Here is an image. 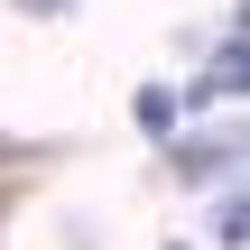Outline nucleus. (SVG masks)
Masks as SVG:
<instances>
[{
	"label": "nucleus",
	"mask_w": 250,
	"mask_h": 250,
	"mask_svg": "<svg viewBox=\"0 0 250 250\" xmlns=\"http://www.w3.org/2000/svg\"><path fill=\"white\" fill-rule=\"evenodd\" d=\"M167 167H176L186 186H195V176H232V167H241V139H232V130H223V139H186Z\"/></svg>",
	"instance_id": "1"
},
{
	"label": "nucleus",
	"mask_w": 250,
	"mask_h": 250,
	"mask_svg": "<svg viewBox=\"0 0 250 250\" xmlns=\"http://www.w3.org/2000/svg\"><path fill=\"white\" fill-rule=\"evenodd\" d=\"M139 130H148V139H167V130H176V93H167V83H148V93H139Z\"/></svg>",
	"instance_id": "2"
},
{
	"label": "nucleus",
	"mask_w": 250,
	"mask_h": 250,
	"mask_svg": "<svg viewBox=\"0 0 250 250\" xmlns=\"http://www.w3.org/2000/svg\"><path fill=\"white\" fill-rule=\"evenodd\" d=\"M213 241L241 250V195H223V204H213Z\"/></svg>",
	"instance_id": "3"
},
{
	"label": "nucleus",
	"mask_w": 250,
	"mask_h": 250,
	"mask_svg": "<svg viewBox=\"0 0 250 250\" xmlns=\"http://www.w3.org/2000/svg\"><path fill=\"white\" fill-rule=\"evenodd\" d=\"M19 9H46V19H56V9H74V0H19Z\"/></svg>",
	"instance_id": "4"
},
{
	"label": "nucleus",
	"mask_w": 250,
	"mask_h": 250,
	"mask_svg": "<svg viewBox=\"0 0 250 250\" xmlns=\"http://www.w3.org/2000/svg\"><path fill=\"white\" fill-rule=\"evenodd\" d=\"M0 158H19V148H9V139H0Z\"/></svg>",
	"instance_id": "5"
}]
</instances>
